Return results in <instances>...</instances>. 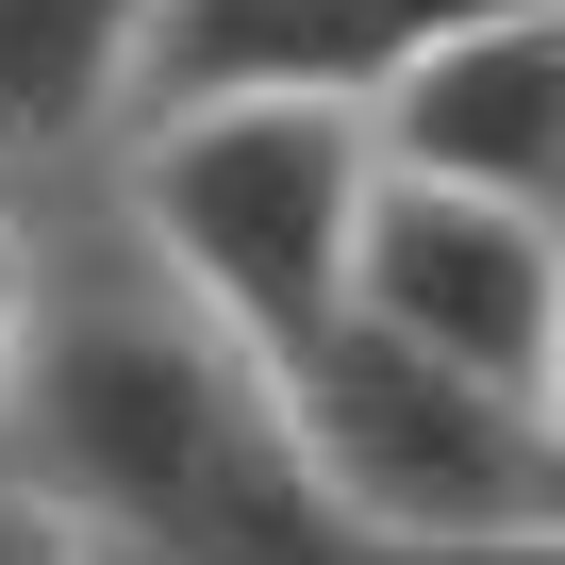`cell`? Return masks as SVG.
Masks as SVG:
<instances>
[{
  "mask_svg": "<svg viewBox=\"0 0 565 565\" xmlns=\"http://www.w3.org/2000/svg\"><path fill=\"white\" fill-rule=\"evenodd\" d=\"M51 216L67 200L0 183V433H18V383H34V333H51Z\"/></svg>",
  "mask_w": 565,
  "mask_h": 565,
  "instance_id": "8",
  "label": "cell"
},
{
  "mask_svg": "<svg viewBox=\"0 0 565 565\" xmlns=\"http://www.w3.org/2000/svg\"><path fill=\"white\" fill-rule=\"evenodd\" d=\"M466 18L482 0H150L134 134H167V117H383Z\"/></svg>",
  "mask_w": 565,
  "mask_h": 565,
  "instance_id": "4",
  "label": "cell"
},
{
  "mask_svg": "<svg viewBox=\"0 0 565 565\" xmlns=\"http://www.w3.org/2000/svg\"><path fill=\"white\" fill-rule=\"evenodd\" d=\"M117 233L183 282V300L300 366L366 300V216H383V117H167L100 167Z\"/></svg>",
  "mask_w": 565,
  "mask_h": 565,
  "instance_id": "2",
  "label": "cell"
},
{
  "mask_svg": "<svg viewBox=\"0 0 565 565\" xmlns=\"http://www.w3.org/2000/svg\"><path fill=\"white\" fill-rule=\"evenodd\" d=\"M134 34L150 0H0V183L84 200L134 134Z\"/></svg>",
  "mask_w": 565,
  "mask_h": 565,
  "instance_id": "7",
  "label": "cell"
},
{
  "mask_svg": "<svg viewBox=\"0 0 565 565\" xmlns=\"http://www.w3.org/2000/svg\"><path fill=\"white\" fill-rule=\"evenodd\" d=\"M383 167L565 233V0H482V18L383 100Z\"/></svg>",
  "mask_w": 565,
  "mask_h": 565,
  "instance_id": "6",
  "label": "cell"
},
{
  "mask_svg": "<svg viewBox=\"0 0 565 565\" xmlns=\"http://www.w3.org/2000/svg\"><path fill=\"white\" fill-rule=\"evenodd\" d=\"M282 399H300L317 482H333L399 565H515V548H532V482H548V449H565L548 399L466 383V366H433V350H399V333H366V317L282 366Z\"/></svg>",
  "mask_w": 565,
  "mask_h": 565,
  "instance_id": "3",
  "label": "cell"
},
{
  "mask_svg": "<svg viewBox=\"0 0 565 565\" xmlns=\"http://www.w3.org/2000/svg\"><path fill=\"white\" fill-rule=\"evenodd\" d=\"M366 333L466 366V383H515L548 399V317H565V266H548V216H499V200H449V183H399L383 167V216H366Z\"/></svg>",
  "mask_w": 565,
  "mask_h": 565,
  "instance_id": "5",
  "label": "cell"
},
{
  "mask_svg": "<svg viewBox=\"0 0 565 565\" xmlns=\"http://www.w3.org/2000/svg\"><path fill=\"white\" fill-rule=\"evenodd\" d=\"M0 482L84 565H399L317 482L282 366L183 300L100 183L51 216V333L0 433Z\"/></svg>",
  "mask_w": 565,
  "mask_h": 565,
  "instance_id": "1",
  "label": "cell"
},
{
  "mask_svg": "<svg viewBox=\"0 0 565 565\" xmlns=\"http://www.w3.org/2000/svg\"><path fill=\"white\" fill-rule=\"evenodd\" d=\"M0 565H84V548H67V532H51V515L18 499V482H0Z\"/></svg>",
  "mask_w": 565,
  "mask_h": 565,
  "instance_id": "9",
  "label": "cell"
},
{
  "mask_svg": "<svg viewBox=\"0 0 565 565\" xmlns=\"http://www.w3.org/2000/svg\"><path fill=\"white\" fill-rule=\"evenodd\" d=\"M515 565H565V449H548V482H532V548Z\"/></svg>",
  "mask_w": 565,
  "mask_h": 565,
  "instance_id": "10",
  "label": "cell"
},
{
  "mask_svg": "<svg viewBox=\"0 0 565 565\" xmlns=\"http://www.w3.org/2000/svg\"><path fill=\"white\" fill-rule=\"evenodd\" d=\"M548 266H565V233H548ZM548 416H565V317H548Z\"/></svg>",
  "mask_w": 565,
  "mask_h": 565,
  "instance_id": "11",
  "label": "cell"
}]
</instances>
